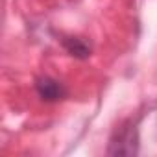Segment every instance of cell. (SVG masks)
Here are the masks:
<instances>
[{
    "label": "cell",
    "mask_w": 157,
    "mask_h": 157,
    "mask_svg": "<svg viewBox=\"0 0 157 157\" xmlns=\"http://www.w3.org/2000/svg\"><path fill=\"white\" fill-rule=\"evenodd\" d=\"M137 140L139 139H137L135 124L126 122L113 135L109 142V153L111 155H133L137 153Z\"/></svg>",
    "instance_id": "1"
},
{
    "label": "cell",
    "mask_w": 157,
    "mask_h": 157,
    "mask_svg": "<svg viewBox=\"0 0 157 157\" xmlns=\"http://www.w3.org/2000/svg\"><path fill=\"white\" fill-rule=\"evenodd\" d=\"M35 87H37L39 96H41L43 100H46V102H57V100H63L65 94H67L65 87H63L59 82L52 80V78H41Z\"/></svg>",
    "instance_id": "2"
},
{
    "label": "cell",
    "mask_w": 157,
    "mask_h": 157,
    "mask_svg": "<svg viewBox=\"0 0 157 157\" xmlns=\"http://www.w3.org/2000/svg\"><path fill=\"white\" fill-rule=\"evenodd\" d=\"M65 46H67V50H68L72 56H76V57H87V56L91 54V48H89L82 39H68V41H65Z\"/></svg>",
    "instance_id": "3"
}]
</instances>
